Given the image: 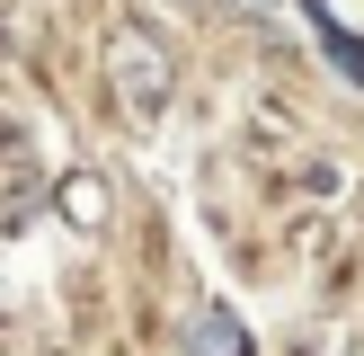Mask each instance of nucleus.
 <instances>
[{
	"mask_svg": "<svg viewBox=\"0 0 364 356\" xmlns=\"http://www.w3.org/2000/svg\"><path fill=\"white\" fill-rule=\"evenodd\" d=\"M196 356H240V330H231V312H196Z\"/></svg>",
	"mask_w": 364,
	"mask_h": 356,
	"instance_id": "f257e3e1",
	"label": "nucleus"
}]
</instances>
